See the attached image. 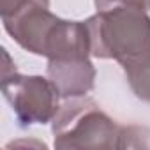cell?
Instances as JSON below:
<instances>
[{
    "label": "cell",
    "instance_id": "6da1fadb",
    "mask_svg": "<svg viewBox=\"0 0 150 150\" xmlns=\"http://www.w3.org/2000/svg\"><path fill=\"white\" fill-rule=\"evenodd\" d=\"M85 23L96 58L115 60L125 69L150 55V16L139 7L117 6L97 11Z\"/></svg>",
    "mask_w": 150,
    "mask_h": 150
},
{
    "label": "cell",
    "instance_id": "7a4b0ae2",
    "mask_svg": "<svg viewBox=\"0 0 150 150\" xmlns=\"http://www.w3.org/2000/svg\"><path fill=\"white\" fill-rule=\"evenodd\" d=\"M55 148H120L122 127L101 106L83 96L60 104L51 120Z\"/></svg>",
    "mask_w": 150,
    "mask_h": 150
},
{
    "label": "cell",
    "instance_id": "3957f363",
    "mask_svg": "<svg viewBox=\"0 0 150 150\" xmlns=\"http://www.w3.org/2000/svg\"><path fill=\"white\" fill-rule=\"evenodd\" d=\"M2 94L21 127L44 125L60 108V94L50 78L27 76L16 69L2 72Z\"/></svg>",
    "mask_w": 150,
    "mask_h": 150
},
{
    "label": "cell",
    "instance_id": "277c9868",
    "mask_svg": "<svg viewBox=\"0 0 150 150\" xmlns=\"http://www.w3.org/2000/svg\"><path fill=\"white\" fill-rule=\"evenodd\" d=\"M46 74L62 99L83 97L96 85V67L90 58L48 60Z\"/></svg>",
    "mask_w": 150,
    "mask_h": 150
},
{
    "label": "cell",
    "instance_id": "5b68a950",
    "mask_svg": "<svg viewBox=\"0 0 150 150\" xmlns=\"http://www.w3.org/2000/svg\"><path fill=\"white\" fill-rule=\"evenodd\" d=\"M124 72L134 96L145 103H150V55L125 67Z\"/></svg>",
    "mask_w": 150,
    "mask_h": 150
},
{
    "label": "cell",
    "instance_id": "8992f818",
    "mask_svg": "<svg viewBox=\"0 0 150 150\" xmlns=\"http://www.w3.org/2000/svg\"><path fill=\"white\" fill-rule=\"evenodd\" d=\"M120 148H150V129L138 125L122 127Z\"/></svg>",
    "mask_w": 150,
    "mask_h": 150
},
{
    "label": "cell",
    "instance_id": "52a82bcc",
    "mask_svg": "<svg viewBox=\"0 0 150 150\" xmlns=\"http://www.w3.org/2000/svg\"><path fill=\"white\" fill-rule=\"evenodd\" d=\"M28 7H50V0H0V16L7 20Z\"/></svg>",
    "mask_w": 150,
    "mask_h": 150
},
{
    "label": "cell",
    "instance_id": "ba28073f",
    "mask_svg": "<svg viewBox=\"0 0 150 150\" xmlns=\"http://www.w3.org/2000/svg\"><path fill=\"white\" fill-rule=\"evenodd\" d=\"M97 11L111 9L117 6H131V7H139L143 11H150V0H94Z\"/></svg>",
    "mask_w": 150,
    "mask_h": 150
}]
</instances>
